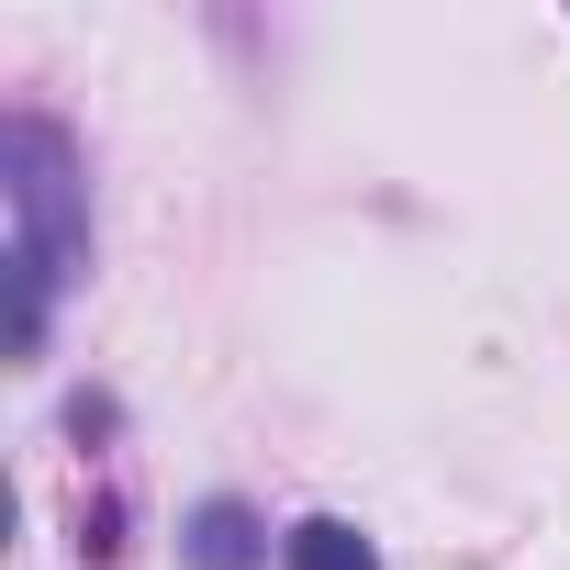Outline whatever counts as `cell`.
<instances>
[{"label":"cell","mask_w":570,"mask_h":570,"mask_svg":"<svg viewBox=\"0 0 570 570\" xmlns=\"http://www.w3.org/2000/svg\"><path fill=\"white\" fill-rule=\"evenodd\" d=\"M292 570H381V548H370L347 514H303V525H292Z\"/></svg>","instance_id":"cell-2"},{"label":"cell","mask_w":570,"mask_h":570,"mask_svg":"<svg viewBox=\"0 0 570 570\" xmlns=\"http://www.w3.org/2000/svg\"><path fill=\"white\" fill-rule=\"evenodd\" d=\"M190 570H257V514L246 503H202L190 514Z\"/></svg>","instance_id":"cell-1"}]
</instances>
